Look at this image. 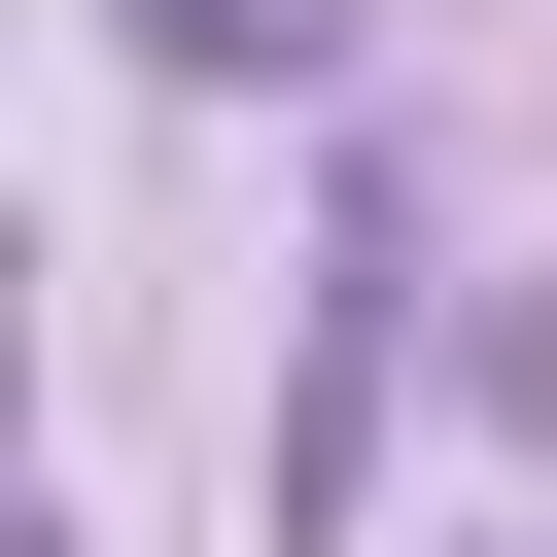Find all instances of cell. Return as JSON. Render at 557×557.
<instances>
[{
  "mask_svg": "<svg viewBox=\"0 0 557 557\" xmlns=\"http://www.w3.org/2000/svg\"><path fill=\"white\" fill-rule=\"evenodd\" d=\"M383 348H418V244L348 209V278H313V383H278V557L348 522V453H383Z\"/></svg>",
  "mask_w": 557,
  "mask_h": 557,
  "instance_id": "cell-1",
  "label": "cell"
},
{
  "mask_svg": "<svg viewBox=\"0 0 557 557\" xmlns=\"http://www.w3.org/2000/svg\"><path fill=\"white\" fill-rule=\"evenodd\" d=\"M139 70H313V0H139Z\"/></svg>",
  "mask_w": 557,
  "mask_h": 557,
  "instance_id": "cell-2",
  "label": "cell"
}]
</instances>
